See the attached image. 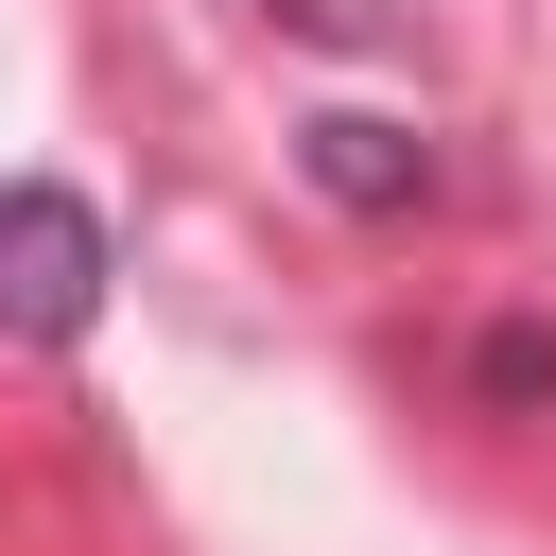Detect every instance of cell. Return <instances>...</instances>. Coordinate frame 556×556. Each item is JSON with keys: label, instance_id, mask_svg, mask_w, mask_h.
Here are the masks:
<instances>
[{"label": "cell", "instance_id": "obj_2", "mask_svg": "<svg viewBox=\"0 0 556 556\" xmlns=\"http://www.w3.org/2000/svg\"><path fill=\"white\" fill-rule=\"evenodd\" d=\"M295 174H313L330 208H434V139H400V122H365V104L295 122Z\"/></svg>", "mask_w": 556, "mask_h": 556}, {"label": "cell", "instance_id": "obj_1", "mask_svg": "<svg viewBox=\"0 0 556 556\" xmlns=\"http://www.w3.org/2000/svg\"><path fill=\"white\" fill-rule=\"evenodd\" d=\"M104 278H122L104 208L70 174H0V330L17 348H87L104 330Z\"/></svg>", "mask_w": 556, "mask_h": 556}, {"label": "cell", "instance_id": "obj_3", "mask_svg": "<svg viewBox=\"0 0 556 556\" xmlns=\"http://www.w3.org/2000/svg\"><path fill=\"white\" fill-rule=\"evenodd\" d=\"M261 17H295V35H330V52H365V35H382V0H261Z\"/></svg>", "mask_w": 556, "mask_h": 556}]
</instances>
